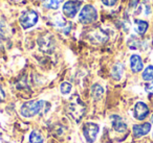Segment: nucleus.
<instances>
[{
  "instance_id": "10",
  "label": "nucleus",
  "mask_w": 153,
  "mask_h": 143,
  "mask_svg": "<svg viewBox=\"0 0 153 143\" xmlns=\"http://www.w3.org/2000/svg\"><path fill=\"white\" fill-rule=\"evenodd\" d=\"M110 120H111V124H112V128L117 133H125L127 130V124H126V122L124 121L121 116L112 115L110 116Z\"/></svg>"
},
{
  "instance_id": "20",
  "label": "nucleus",
  "mask_w": 153,
  "mask_h": 143,
  "mask_svg": "<svg viewBox=\"0 0 153 143\" xmlns=\"http://www.w3.org/2000/svg\"><path fill=\"white\" fill-rule=\"evenodd\" d=\"M71 90H72V86H71V84L68 82L62 83L61 86H60V91H61V93L63 95L69 94V93L71 92Z\"/></svg>"
},
{
  "instance_id": "8",
  "label": "nucleus",
  "mask_w": 153,
  "mask_h": 143,
  "mask_svg": "<svg viewBox=\"0 0 153 143\" xmlns=\"http://www.w3.org/2000/svg\"><path fill=\"white\" fill-rule=\"evenodd\" d=\"M80 5L81 2L79 1H76V0H69V1H66L63 5V14L69 19L76 17V15L78 14L80 9Z\"/></svg>"
},
{
  "instance_id": "25",
  "label": "nucleus",
  "mask_w": 153,
  "mask_h": 143,
  "mask_svg": "<svg viewBox=\"0 0 153 143\" xmlns=\"http://www.w3.org/2000/svg\"><path fill=\"white\" fill-rule=\"evenodd\" d=\"M15 1H19V0H15Z\"/></svg>"
},
{
  "instance_id": "2",
  "label": "nucleus",
  "mask_w": 153,
  "mask_h": 143,
  "mask_svg": "<svg viewBox=\"0 0 153 143\" xmlns=\"http://www.w3.org/2000/svg\"><path fill=\"white\" fill-rule=\"evenodd\" d=\"M44 100H30L26 101L20 108V115L24 118H32L38 115L45 105Z\"/></svg>"
},
{
  "instance_id": "14",
  "label": "nucleus",
  "mask_w": 153,
  "mask_h": 143,
  "mask_svg": "<svg viewBox=\"0 0 153 143\" xmlns=\"http://www.w3.org/2000/svg\"><path fill=\"white\" fill-rule=\"evenodd\" d=\"M149 23L144 20H135V32L138 35L143 36V35L146 34V32L148 30Z\"/></svg>"
},
{
  "instance_id": "11",
  "label": "nucleus",
  "mask_w": 153,
  "mask_h": 143,
  "mask_svg": "<svg viewBox=\"0 0 153 143\" xmlns=\"http://www.w3.org/2000/svg\"><path fill=\"white\" fill-rule=\"evenodd\" d=\"M130 68L134 73H137V72H140L143 70L144 64H143L142 57L138 55H132L130 57Z\"/></svg>"
},
{
  "instance_id": "5",
  "label": "nucleus",
  "mask_w": 153,
  "mask_h": 143,
  "mask_svg": "<svg viewBox=\"0 0 153 143\" xmlns=\"http://www.w3.org/2000/svg\"><path fill=\"white\" fill-rule=\"evenodd\" d=\"M100 132V126L94 122H87L83 126V135L88 143H94Z\"/></svg>"
},
{
  "instance_id": "4",
  "label": "nucleus",
  "mask_w": 153,
  "mask_h": 143,
  "mask_svg": "<svg viewBox=\"0 0 153 143\" xmlns=\"http://www.w3.org/2000/svg\"><path fill=\"white\" fill-rule=\"evenodd\" d=\"M38 19L39 16L35 11H26L20 16L19 22L23 29H28V28L36 25L37 22H38Z\"/></svg>"
},
{
  "instance_id": "15",
  "label": "nucleus",
  "mask_w": 153,
  "mask_h": 143,
  "mask_svg": "<svg viewBox=\"0 0 153 143\" xmlns=\"http://www.w3.org/2000/svg\"><path fill=\"white\" fill-rule=\"evenodd\" d=\"M123 73H124L123 64H121V63L115 64L112 68V71H111V75H112V77L114 78L115 80H120L122 78V76H123Z\"/></svg>"
},
{
  "instance_id": "7",
  "label": "nucleus",
  "mask_w": 153,
  "mask_h": 143,
  "mask_svg": "<svg viewBox=\"0 0 153 143\" xmlns=\"http://www.w3.org/2000/svg\"><path fill=\"white\" fill-rule=\"evenodd\" d=\"M38 45L44 52H51L55 48V39L49 34L42 35L38 39Z\"/></svg>"
},
{
  "instance_id": "17",
  "label": "nucleus",
  "mask_w": 153,
  "mask_h": 143,
  "mask_svg": "<svg viewBox=\"0 0 153 143\" xmlns=\"http://www.w3.org/2000/svg\"><path fill=\"white\" fill-rule=\"evenodd\" d=\"M30 143H44V138L42 134L38 130H33L30 135Z\"/></svg>"
},
{
  "instance_id": "26",
  "label": "nucleus",
  "mask_w": 153,
  "mask_h": 143,
  "mask_svg": "<svg viewBox=\"0 0 153 143\" xmlns=\"http://www.w3.org/2000/svg\"><path fill=\"white\" fill-rule=\"evenodd\" d=\"M152 139H153V135H152Z\"/></svg>"
},
{
  "instance_id": "12",
  "label": "nucleus",
  "mask_w": 153,
  "mask_h": 143,
  "mask_svg": "<svg viewBox=\"0 0 153 143\" xmlns=\"http://www.w3.org/2000/svg\"><path fill=\"white\" fill-rule=\"evenodd\" d=\"M151 130V124L146 122V123L143 124H135L133 125V128H132V132H133V135L135 137H143L145 135H147Z\"/></svg>"
},
{
  "instance_id": "16",
  "label": "nucleus",
  "mask_w": 153,
  "mask_h": 143,
  "mask_svg": "<svg viewBox=\"0 0 153 143\" xmlns=\"http://www.w3.org/2000/svg\"><path fill=\"white\" fill-rule=\"evenodd\" d=\"M44 7L48 10H58L64 0H40Z\"/></svg>"
},
{
  "instance_id": "1",
  "label": "nucleus",
  "mask_w": 153,
  "mask_h": 143,
  "mask_svg": "<svg viewBox=\"0 0 153 143\" xmlns=\"http://www.w3.org/2000/svg\"><path fill=\"white\" fill-rule=\"evenodd\" d=\"M85 112L86 107L83 101L80 99V97L78 95L72 96L67 105V113L71 116L72 119L76 120V122H80L83 116L85 115Z\"/></svg>"
},
{
  "instance_id": "3",
  "label": "nucleus",
  "mask_w": 153,
  "mask_h": 143,
  "mask_svg": "<svg viewBox=\"0 0 153 143\" xmlns=\"http://www.w3.org/2000/svg\"><path fill=\"white\" fill-rule=\"evenodd\" d=\"M97 19H98V12L94 5H85L79 14V21L82 24L94 23V21H97Z\"/></svg>"
},
{
  "instance_id": "19",
  "label": "nucleus",
  "mask_w": 153,
  "mask_h": 143,
  "mask_svg": "<svg viewBox=\"0 0 153 143\" xmlns=\"http://www.w3.org/2000/svg\"><path fill=\"white\" fill-rule=\"evenodd\" d=\"M128 46H129L130 49H137L140 47V41L138 40V38H136V37H131V38L128 40L127 42Z\"/></svg>"
},
{
  "instance_id": "9",
  "label": "nucleus",
  "mask_w": 153,
  "mask_h": 143,
  "mask_svg": "<svg viewBox=\"0 0 153 143\" xmlns=\"http://www.w3.org/2000/svg\"><path fill=\"white\" fill-rule=\"evenodd\" d=\"M133 114L135 119L137 120H144L146 119V117L149 115V108L143 101H137L134 105L133 109Z\"/></svg>"
},
{
  "instance_id": "6",
  "label": "nucleus",
  "mask_w": 153,
  "mask_h": 143,
  "mask_svg": "<svg viewBox=\"0 0 153 143\" xmlns=\"http://www.w3.org/2000/svg\"><path fill=\"white\" fill-rule=\"evenodd\" d=\"M88 39L94 44H102L108 41L109 35L102 28H94L88 32Z\"/></svg>"
},
{
  "instance_id": "13",
  "label": "nucleus",
  "mask_w": 153,
  "mask_h": 143,
  "mask_svg": "<svg viewBox=\"0 0 153 143\" xmlns=\"http://www.w3.org/2000/svg\"><path fill=\"white\" fill-rule=\"evenodd\" d=\"M90 94H91V97L94 100H99V99L102 98L103 94H104V89L101 85L94 84L90 89Z\"/></svg>"
},
{
  "instance_id": "22",
  "label": "nucleus",
  "mask_w": 153,
  "mask_h": 143,
  "mask_svg": "<svg viewBox=\"0 0 153 143\" xmlns=\"http://www.w3.org/2000/svg\"><path fill=\"white\" fill-rule=\"evenodd\" d=\"M4 98H5V93H4V91L2 90V88L0 87V103L4 100Z\"/></svg>"
},
{
  "instance_id": "18",
  "label": "nucleus",
  "mask_w": 153,
  "mask_h": 143,
  "mask_svg": "<svg viewBox=\"0 0 153 143\" xmlns=\"http://www.w3.org/2000/svg\"><path fill=\"white\" fill-rule=\"evenodd\" d=\"M142 77H143V80H146V82H151V80H153V66L152 65L146 67V69L144 70V72H143V74H142Z\"/></svg>"
},
{
  "instance_id": "21",
  "label": "nucleus",
  "mask_w": 153,
  "mask_h": 143,
  "mask_svg": "<svg viewBox=\"0 0 153 143\" xmlns=\"http://www.w3.org/2000/svg\"><path fill=\"white\" fill-rule=\"evenodd\" d=\"M119 0H102V2L104 3V5L106 7H113L117 4V2Z\"/></svg>"
},
{
  "instance_id": "24",
  "label": "nucleus",
  "mask_w": 153,
  "mask_h": 143,
  "mask_svg": "<svg viewBox=\"0 0 153 143\" xmlns=\"http://www.w3.org/2000/svg\"><path fill=\"white\" fill-rule=\"evenodd\" d=\"M151 122H152V123H153V115L151 116Z\"/></svg>"
},
{
  "instance_id": "23",
  "label": "nucleus",
  "mask_w": 153,
  "mask_h": 143,
  "mask_svg": "<svg viewBox=\"0 0 153 143\" xmlns=\"http://www.w3.org/2000/svg\"><path fill=\"white\" fill-rule=\"evenodd\" d=\"M146 91L148 93H150V94H153V82L151 83L150 85H148V86L146 87Z\"/></svg>"
}]
</instances>
